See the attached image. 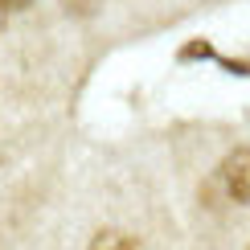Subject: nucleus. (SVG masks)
Segmentation results:
<instances>
[{"label":"nucleus","instance_id":"nucleus-1","mask_svg":"<svg viewBox=\"0 0 250 250\" xmlns=\"http://www.w3.org/2000/svg\"><path fill=\"white\" fill-rule=\"evenodd\" d=\"M222 185L234 205H250V148H234L222 160Z\"/></svg>","mask_w":250,"mask_h":250},{"label":"nucleus","instance_id":"nucleus-2","mask_svg":"<svg viewBox=\"0 0 250 250\" xmlns=\"http://www.w3.org/2000/svg\"><path fill=\"white\" fill-rule=\"evenodd\" d=\"M90 250H144V246L135 242L131 234H123V230H99Z\"/></svg>","mask_w":250,"mask_h":250},{"label":"nucleus","instance_id":"nucleus-3","mask_svg":"<svg viewBox=\"0 0 250 250\" xmlns=\"http://www.w3.org/2000/svg\"><path fill=\"white\" fill-rule=\"evenodd\" d=\"M62 4H66L70 13H78V17H90V13L103 4V0H62Z\"/></svg>","mask_w":250,"mask_h":250},{"label":"nucleus","instance_id":"nucleus-4","mask_svg":"<svg viewBox=\"0 0 250 250\" xmlns=\"http://www.w3.org/2000/svg\"><path fill=\"white\" fill-rule=\"evenodd\" d=\"M4 8H25V4H33V0H0Z\"/></svg>","mask_w":250,"mask_h":250},{"label":"nucleus","instance_id":"nucleus-5","mask_svg":"<svg viewBox=\"0 0 250 250\" xmlns=\"http://www.w3.org/2000/svg\"><path fill=\"white\" fill-rule=\"evenodd\" d=\"M0 29H4V4H0Z\"/></svg>","mask_w":250,"mask_h":250}]
</instances>
